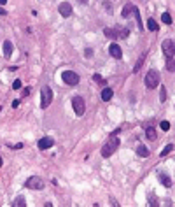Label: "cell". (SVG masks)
Returning a JSON list of instances; mask_svg holds the SVG:
<instances>
[{
  "label": "cell",
  "mask_w": 175,
  "mask_h": 207,
  "mask_svg": "<svg viewBox=\"0 0 175 207\" xmlns=\"http://www.w3.org/2000/svg\"><path fill=\"white\" fill-rule=\"evenodd\" d=\"M117 147H119V137L116 135V133H112V135L109 137L107 144L102 147V156H104V158H109V156H112V153H114Z\"/></svg>",
  "instance_id": "obj_1"
},
{
  "label": "cell",
  "mask_w": 175,
  "mask_h": 207,
  "mask_svg": "<svg viewBox=\"0 0 175 207\" xmlns=\"http://www.w3.org/2000/svg\"><path fill=\"white\" fill-rule=\"evenodd\" d=\"M104 33H105V37H109V39H126L130 35V30L124 27H116V28H105Z\"/></svg>",
  "instance_id": "obj_2"
},
{
  "label": "cell",
  "mask_w": 175,
  "mask_h": 207,
  "mask_svg": "<svg viewBox=\"0 0 175 207\" xmlns=\"http://www.w3.org/2000/svg\"><path fill=\"white\" fill-rule=\"evenodd\" d=\"M145 86L149 88V90H154V88H158L159 84V72L158 70H154V69H151V70L145 74Z\"/></svg>",
  "instance_id": "obj_3"
},
{
  "label": "cell",
  "mask_w": 175,
  "mask_h": 207,
  "mask_svg": "<svg viewBox=\"0 0 175 207\" xmlns=\"http://www.w3.org/2000/svg\"><path fill=\"white\" fill-rule=\"evenodd\" d=\"M51 102H53V91H51L49 86H42L40 90V107L46 109V107H49Z\"/></svg>",
  "instance_id": "obj_4"
},
{
  "label": "cell",
  "mask_w": 175,
  "mask_h": 207,
  "mask_svg": "<svg viewBox=\"0 0 175 207\" xmlns=\"http://www.w3.org/2000/svg\"><path fill=\"white\" fill-rule=\"evenodd\" d=\"M72 107H74V112L77 116H82L84 111H86V104H84V98L82 97H74L72 98Z\"/></svg>",
  "instance_id": "obj_5"
},
{
  "label": "cell",
  "mask_w": 175,
  "mask_h": 207,
  "mask_svg": "<svg viewBox=\"0 0 175 207\" xmlns=\"http://www.w3.org/2000/svg\"><path fill=\"white\" fill-rule=\"evenodd\" d=\"M61 79H63L68 86H75V84H79V76H77L75 72H72V70L61 72Z\"/></svg>",
  "instance_id": "obj_6"
},
{
  "label": "cell",
  "mask_w": 175,
  "mask_h": 207,
  "mask_svg": "<svg viewBox=\"0 0 175 207\" xmlns=\"http://www.w3.org/2000/svg\"><path fill=\"white\" fill-rule=\"evenodd\" d=\"M44 181L42 177H37V175H32V177H28L26 181V188H32V190H44Z\"/></svg>",
  "instance_id": "obj_7"
},
{
  "label": "cell",
  "mask_w": 175,
  "mask_h": 207,
  "mask_svg": "<svg viewBox=\"0 0 175 207\" xmlns=\"http://www.w3.org/2000/svg\"><path fill=\"white\" fill-rule=\"evenodd\" d=\"M163 51L166 56H173V51H175V42L173 39H166L163 40Z\"/></svg>",
  "instance_id": "obj_8"
},
{
  "label": "cell",
  "mask_w": 175,
  "mask_h": 207,
  "mask_svg": "<svg viewBox=\"0 0 175 207\" xmlns=\"http://www.w3.org/2000/svg\"><path fill=\"white\" fill-rule=\"evenodd\" d=\"M58 11H60V14L63 18H70L72 16V6L68 4V2H61L60 7H58Z\"/></svg>",
  "instance_id": "obj_9"
},
{
  "label": "cell",
  "mask_w": 175,
  "mask_h": 207,
  "mask_svg": "<svg viewBox=\"0 0 175 207\" xmlns=\"http://www.w3.org/2000/svg\"><path fill=\"white\" fill-rule=\"evenodd\" d=\"M109 53H110V56H112V58H116V60L123 58V51H121V48L117 46V44H110Z\"/></svg>",
  "instance_id": "obj_10"
},
{
  "label": "cell",
  "mask_w": 175,
  "mask_h": 207,
  "mask_svg": "<svg viewBox=\"0 0 175 207\" xmlns=\"http://www.w3.org/2000/svg\"><path fill=\"white\" fill-rule=\"evenodd\" d=\"M39 149H49V147H53L55 146V141L53 139H49V137H44V139H40L39 141Z\"/></svg>",
  "instance_id": "obj_11"
},
{
  "label": "cell",
  "mask_w": 175,
  "mask_h": 207,
  "mask_svg": "<svg viewBox=\"0 0 175 207\" xmlns=\"http://www.w3.org/2000/svg\"><path fill=\"white\" fill-rule=\"evenodd\" d=\"M2 53H4V56H6V58H11V55H12V42H11V40H6V42H4Z\"/></svg>",
  "instance_id": "obj_12"
},
{
  "label": "cell",
  "mask_w": 175,
  "mask_h": 207,
  "mask_svg": "<svg viewBox=\"0 0 175 207\" xmlns=\"http://www.w3.org/2000/svg\"><path fill=\"white\" fill-rule=\"evenodd\" d=\"M112 90H110V88H104V90H102V93H100V95H102V100H104V102H109L110 98H112Z\"/></svg>",
  "instance_id": "obj_13"
},
{
  "label": "cell",
  "mask_w": 175,
  "mask_h": 207,
  "mask_svg": "<svg viewBox=\"0 0 175 207\" xmlns=\"http://www.w3.org/2000/svg\"><path fill=\"white\" fill-rule=\"evenodd\" d=\"M159 181H161V183H163L166 188H172V186H173V181L170 179L166 174H159Z\"/></svg>",
  "instance_id": "obj_14"
},
{
  "label": "cell",
  "mask_w": 175,
  "mask_h": 207,
  "mask_svg": "<svg viewBox=\"0 0 175 207\" xmlns=\"http://www.w3.org/2000/svg\"><path fill=\"white\" fill-rule=\"evenodd\" d=\"M133 7H135L133 4H126V6L123 7V12H121V16H123V18H128L131 12H133Z\"/></svg>",
  "instance_id": "obj_15"
},
{
  "label": "cell",
  "mask_w": 175,
  "mask_h": 207,
  "mask_svg": "<svg viewBox=\"0 0 175 207\" xmlns=\"http://www.w3.org/2000/svg\"><path fill=\"white\" fill-rule=\"evenodd\" d=\"M166 70H168V72H173V70H175L173 56H166Z\"/></svg>",
  "instance_id": "obj_16"
},
{
  "label": "cell",
  "mask_w": 175,
  "mask_h": 207,
  "mask_svg": "<svg viewBox=\"0 0 175 207\" xmlns=\"http://www.w3.org/2000/svg\"><path fill=\"white\" fill-rule=\"evenodd\" d=\"M133 14H135V18H137L138 30H142V28H144V23H142V18H140V11H138L137 7H133Z\"/></svg>",
  "instance_id": "obj_17"
},
{
  "label": "cell",
  "mask_w": 175,
  "mask_h": 207,
  "mask_svg": "<svg viewBox=\"0 0 175 207\" xmlns=\"http://www.w3.org/2000/svg\"><path fill=\"white\" fill-rule=\"evenodd\" d=\"M137 154L138 156H144V158H147L149 156V149L145 146H138L137 147Z\"/></svg>",
  "instance_id": "obj_18"
},
{
  "label": "cell",
  "mask_w": 175,
  "mask_h": 207,
  "mask_svg": "<svg viewBox=\"0 0 175 207\" xmlns=\"http://www.w3.org/2000/svg\"><path fill=\"white\" fill-rule=\"evenodd\" d=\"M12 205H14V207H25V205H26V200H25V196L19 195L16 200L12 202Z\"/></svg>",
  "instance_id": "obj_19"
},
{
  "label": "cell",
  "mask_w": 175,
  "mask_h": 207,
  "mask_svg": "<svg viewBox=\"0 0 175 207\" xmlns=\"http://www.w3.org/2000/svg\"><path fill=\"white\" fill-rule=\"evenodd\" d=\"M147 28L151 30V32H156V30H158V23H156V19H153V18L147 19Z\"/></svg>",
  "instance_id": "obj_20"
},
{
  "label": "cell",
  "mask_w": 175,
  "mask_h": 207,
  "mask_svg": "<svg viewBox=\"0 0 175 207\" xmlns=\"http://www.w3.org/2000/svg\"><path fill=\"white\" fill-rule=\"evenodd\" d=\"M145 135H147V139H151V141H154V139H156V130H154L153 126H149L147 130H145Z\"/></svg>",
  "instance_id": "obj_21"
},
{
  "label": "cell",
  "mask_w": 175,
  "mask_h": 207,
  "mask_svg": "<svg viewBox=\"0 0 175 207\" xmlns=\"http://www.w3.org/2000/svg\"><path fill=\"white\" fill-rule=\"evenodd\" d=\"M161 21L166 23V25H172V16H170V12H163V14H161Z\"/></svg>",
  "instance_id": "obj_22"
},
{
  "label": "cell",
  "mask_w": 175,
  "mask_h": 207,
  "mask_svg": "<svg viewBox=\"0 0 175 207\" xmlns=\"http://www.w3.org/2000/svg\"><path fill=\"white\" fill-rule=\"evenodd\" d=\"M159 100H161V102L166 100V88H165V86L159 88Z\"/></svg>",
  "instance_id": "obj_23"
},
{
  "label": "cell",
  "mask_w": 175,
  "mask_h": 207,
  "mask_svg": "<svg viewBox=\"0 0 175 207\" xmlns=\"http://www.w3.org/2000/svg\"><path fill=\"white\" fill-rule=\"evenodd\" d=\"M93 79H95V82H98V84H107V81H105V79L100 76V74H95Z\"/></svg>",
  "instance_id": "obj_24"
},
{
  "label": "cell",
  "mask_w": 175,
  "mask_h": 207,
  "mask_svg": "<svg viewBox=\"0 0 175 207\" xmlns=\"http://www.w3.org/2000/svg\"><path fill=\"white\" fill-rule=\"evenodd\" d=\"M172 151H173V144H168V146L161 151V156H166V154H168V153H172Z\"/></svg>",
  "instance_id": "obj_25"
},
{
  "label": "cell",
  "mask_w": 175,
  "mask_h": 207,
  "mask_svg": "<svg viewBox=\"0 0 175 207\" xmlns=\"http://www.w3.org/2000/svg\"><path fill=\"white\" fill-rule=\"evenodd\" d=\"M149 204H151V205H158V198H156V196H154V193H149Z\"/></svg>",
  "instance_id": "obj_26"
},
{
  "label": "cell",
  "mask_w": 175,
  "mask_h": 207,
  "mask_svg": "<svg viewBox=\"0 0 175 207\" xmlns=\"http://www.w3.org/2000/svg\"><path fill=\"white\" fill-rule=\"evenodd\" d=\"M159 126H161V130H163V132H168L170 130V123H168V121H161Z\"/></svg>",
  "instance_id": "obj_27"
},
{
  "label": "cell",
  "mask_w": 175,
  "mask_h": 207,
  "mask_svg": "<svg viewBox=\"0 0 175 207\" xmlns=\"http://www.w3.org/2000/svg\"><path fill=\"white\" fill-rule=\"evenodd\" d=\"M142 63H144V56H142V58H140V60L137 61V65H135V69H133V70H135V72H138V70H140V67H142Z\"/></svg>",
  "instance_id": "obj_28"
},
{
  "label": "cell",
  "mask_w": 175,
  "mask_h": 207,
  "mask_svg": "<svg viewBox=\"0 0 175 207\" xmlns=\"http://www.w3.org/2000/svg\"><path fill=\"white\" fill-rule=\"evenodd\" d=\"M12 88H14V90H19V88H21V81H19V79H16V81L12 82Z\"/></svg>",
  "instance_id": "obj_29"
},
{
  "label": "cell",
  "mask_w": 175,
  "mask_h": 207,
  "mask_svg": "<svg viewBox=\"0 0 175 207\" xmlns=\"http://www.w3.org/2000/svg\"><path fill=\"white\" fill-rule=\"evenodd\" d=\"M84 55H86V58H89V56H93V51H91V49H86Z\"/></svg>",
  "instance_id": "obj_30"
},
{
  "label": "cell",
  "mask_w": 175,
  "mask_h": 207,
  "mask_svg": "<svg viewBox=\"0 0 175 207\" xmlns=\"http://www.w3.org/2000/svg\"><path fill=\"white\" fill-rule=\"evenodd\" d=\"M12 107H14V109H18V107H19V100H14V102H12Z\"/></svg>",
  "instance_id": "obj_31"
},
{
  "label": "cell",
  "mask_w": 175,
  "mask_h": 207,
  "mask_svg": "<svg viewBox=\"0 0 175 207\" xmlns=\"http://www.w3.org/2000/svg\"><path fill=\"white\" fill-rule=\"evenodd\" d=\"M6 2H7V0H0V4H2V6H6Z\"/></svg>",
  "instance_id": "obj_32"
},
{
  "label": "cell",
  "mask_w": 175,
  "mask_h": 207,
  "mask_svg": "<svg viewBox=\"0 0 175 207\" xmlns=\"http://www.w3.org/2000/svg\"><path fill=\"white\" fill-rule=\"evenodd\" d=\"M2 14H6V11H4V9H0V16H2Z\"/></svg>",
  "instance_id": "obj_33"
},
{
  "label": "cell",
  "mask_w": 175,
  "mask_h": 207,
  "mask_svg": "<svg viewBox=\"0 0 175 207\" xmlns=\"http://www.w3.org/2000/svg\"><path fill=\"white\" fill-rule=\"evenodd\" d=\"M79 2H81V4H88V0H79Z\"/></svg>",
  "instance_id": "obj_34"
}]
</instances>
